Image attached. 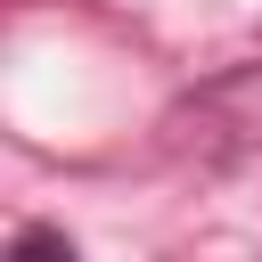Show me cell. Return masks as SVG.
Masks as SVG:
<instances>
[{"instance_id": "1", "label": "cell", "mask_w": 262, "mask_h": 262, "mask_svg": "<svg viewBox=\"0 0 262 262\" xmlns=\"http://www.w3.org/2000/svg\"><path fill=\"white\" fill-rule=\"evenodd\" d=\"M164 131H172V147H196V156H213V164L254 156V147H262V66H229V74H213L205 90H188V98L164 115Z\"/></svg>"}, {"instance_id": "2", "label": "cell", "mask_w": 262, "mask_h": 262, "mask_svg": "<svg viewBox=\"0 0 262 262\" xmlns=\"http://www.w3.org/2000/svg\"><path fill=\"white\" fill-rule=\"evenodd\" d=\"M8 254H57V262H74V237H66V229H16Z\"/></svg>"}]
</instances>
